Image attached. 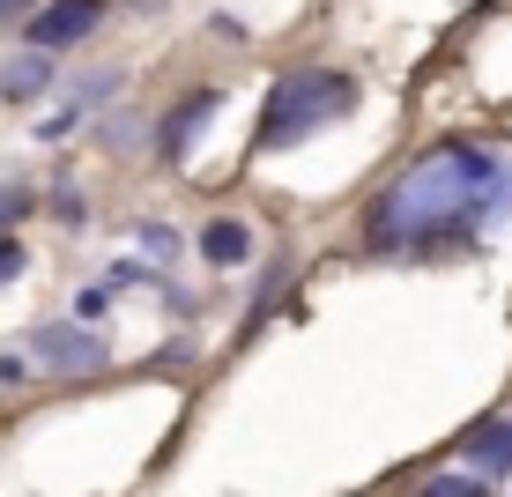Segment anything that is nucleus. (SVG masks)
<instances>
[{"mask_svg":"<svg viewBox=\"0 0 512 497\" xmlns=\"http://www.w3.org/2000/svg\"><path fill=\"white\" fill-rule=\"evenodd\" d=\"M349 104H357V82H349V75H327V67H320V75L275 82L268 104H260V149H290V141L334 127Z\"/></svg>","mask_w":512,"mask_h":497,"instance_id":"2","label":"nucleus"},{"mask_svg":"<svg viewBox=\"0 0 512 497\" xmlns=\"http://www.w3.org/2000/svg\"><path fill=\"white\" fill-rule=\"evenodd\" d=\"M104 8H112V0H45L38 23H30V52H45V60H52L60 45H82L104 23Z\"/></svg>","mask_w":512,"mask_h":497,"instance_id":"3","label":"nucleus"},{"mask_svg":"<svg viewBox=\"0 0 512 497\" xmlns=\"http://www.w3.org/2000/svg\"><path fill=\"white\" fill-rule=\"evenodd\" d=\"M201 253L216 260V268H245V253H253V230L231 223V216H216V223L201 230Z\"/></svg>","mask_w":512,"mask_h":497,"instance_id":"7","label":"nucleus"},{"mask_svg":"<svg viewBox=\"0 0 512 497\" xmlns=\"http://www.w3.org/2000/svg\"><path fill=\"white\" fill-rule=\"evenodd\" d=\"M468 460L475 468H505L512 460V423H483V431L468 438Z\"/></svg>","mask_w":512,"mask_h":497,"instance_id":"8","label":"nucleus"},{"mask_svg":"<svg viewBox=\"0 0 512 497\" xmlns=\"http://www.w3.org/2000/svg\"><path fill=\"white\" fill-rule=\"evenodd\" d=\"M30 371H23V357H0V386H23Z\"/></svg>","mask_w":512,"mask_h":497,"instance_id":"12","label":"nucleus"},{"mask_svg":"<svg viewBox=\"0 0 512 497\" xmlns=\"http://www.w3.org/2000/svg\"><path fill=\"white\" fill-rule=\"evenodd\" d=\"M416 497H483V483H475V475H431Z\"/></svg>","mask_w":512,"mask_h":497,"instance_id":"9","label":"nucleus"},{"mask_svg":"<svg viewBox=\"0 0 512 497\" xmlns=\"http://www.w3.org/2000/svg\"><path fill=\"white\" fill-rule=\"evenodd\" d=\"M216 104H223L216 90H201V97H186V104H179V112H171V119H164V156H171V164H179V156L193 149V134H201V127H208V119H216Z\"/></svg>","mask_w":512,"mask_h":497,"instance_id":"5","label":"nucleus"},{"mask_svg":"<svg viewBox=\"0 0 512 497\" xmlns=\"http://www.w3.org/2000/svg\"><path fill=\"white\" fill-rule=\"evenodd\" d=\"M30 357H38L45 371H60V379H75V371H97L104 364V342L90 327H60V319H52V327L30 334Z\"/></svg>","mask_w":512,"mask_h":497,"instance_id":"4","label":"nucleus"},{"mask_svg":"<svg viewBox=\"0 0 512 497\" xmlns=\"http://www.w3.org/2000/svg\"><path fill=\"white\" fill-rule=\"evenodd\" d=\"M498 156L475 141H438L431 156H416L394 186L372 201L364 238L379 253H438V245L468 238L475 223L498 208Z\"/></svg>","mask_w":512,"mask_h":497,"instance_id":"1","label":"nucleus"},{"mask_svg":"<svg viewBox=\"0 0 512 497\" xmlns=\"http://www.w3.org/2000/svg\"><path fill=\"white\" fill-rule=\"evenodd\" d=\"M52 82V60L45 52H23V60H0V104H23V97H38Z\"/></svg>","mask_w":512,"mask_h":497,"instance_id":"6","label":"nucleus"},{"mask_svg":"<svg viewBox=\"0 0 512 497\" xmlns=\"http://www.w3.org/2000/svg\"><path fill=\"white\" fill-rule=\"evenodd\" d=\"M23 8H38V0H0V15H23Z\"/></svg>","mask_w":512,"mask_h":497,"instance_id":"13","label":"nucleus"},{"mask_svg":"<svg viewBox=\"0 0 512 497\" xmlns=\"http://www.w3.org/2000/svg\"><path fill=\"white\" fill-rule=\"evenodd\" d=\"M15 275H23V245L0 238V282H15Z\"/></svg>","mask_w":512,"mask_h":497,"instance_id":"11","label":"nucleus"},{"mask_svg":"<svg viewBox=\"0 0 512 497\" xmlns=\"http://www.w3.org/2000/svg\"><path fill=\"white\" fill-rule=\"evenodd\" d=\"M15 216H30V193H23V186L0 193V223H15Z\"/></svg>","mask_w":512,"mask_h":497,"instance_id":"10","label":"nucleus"}]
</instances>
